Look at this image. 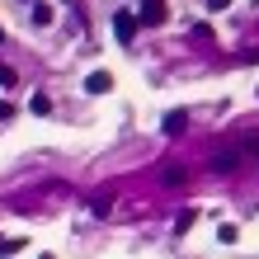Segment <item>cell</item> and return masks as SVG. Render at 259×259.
<instances>
[{"label": "cell", "mask_w": 259, "mask_h": 259, "mask_svg": "<svg viewBox=\"0 0 259 259\" xmlns=\"http://www.w3.org/2000/svg\"><path fill=\"white\" fill-rule=\"evenodd\" d=\"M137 24H142V19H137L132 10H118V14H113V38L123 42V48H127L132 38H137Z\"/></svg>", "instance_id": "cell-1"}, {"label": "cell", "mask_w": 259, "mask_h": 259, "mask_svg": "<svg viewBox=\"0 0 259 259\" xmlns=\"http://www.w3.org/2000/svg\"><path fill=\"white\" fill-rule=\"evenodd\" d=\"M165 19H170L165 0H142V24H165Z\"/></svg>", "instance_id": "cell-2"}, {"label": "cell", "mask_w": 259, "mask_h": 259, "mask_svg": "<svg viewBox=\"0 0 259 259\" xmlns=\"http://www.w3.org/2000/svg\"><path fill=\"white\" fill-rule=\"evenodd\" d=\"M85 90H90V95H109V90H113V75L109 71H90L85 75Z\"/></svg>", "instance_id": "cell-3"}, {"label": "cell", "mask_w": 259, "mask_h": 259, "mask_svg": "<svg viewBox=\"0 0 259 259\" xmlns=\"http://www.w3.org/2000/svg\"><path fill=\"white\" fill-rule=\"evenodd\" d=\"M184 123H189V113H184V109H175V113H165L160 132H165V137H179V132H184Z\"/></svg>", "instance_id": "cell-4"}, {"label": "cell", "mask_w": 259, "mask_h": 259, "mask_svg": "<svg viewBox=\"0 0 259 259\" xmlns=\"http://www.w3.org/2000/svg\"><path fill=\"white\" fill-rule=\"evenodd\" d=\"M240 165V146L236 151H217V156H212V170H236Z\"/></svg>", "instance_id": "cell-5"}, {"label": "cell", "mask_w": 259, "mask_h": 259, "mask_svg": "<svg viewBox=\"0 0 259 259\" xmlns=\"http://www.w3.org/2000/svg\"><path fill=\"white\" fill-rule=\"evenodd\" d=\"M198 222V212L193 207H184V212H179V222H175V236H189V226Z\"/></svg>", "instance_id": "cell-6"}, {"label": "cell", "mask_w": 259, "mask_h": 259, "mask_svg": "<svg viewBox=\"0 0 259 259\" xmlns=\"http://www.w3.org/2000/svg\"><path fill=\"white\" fill-rule=\"evenodd\" d=\"M24 250V236H10V240H0V259H10V254H19Z\"/></svg>", "instance_id": "cell-7"}, {"label": "cell", "mask_w": 259, "mask_h": 259, "mask_svg": "<svg viewBox=\"0 0 259 259\" xmlns=\"http://www.w3.org/2000/svg\"><path fill=\"white\" fill-rule=\"evenodd\" d=\"M217 240H222V245H236V240H240V231H236L231 222H222V226H217Z\"/></svg>", "instance_id": "cell-8"}, {"label": "cell", "mask_w": 259, "mask_h": 259, "mask_svg": "<svg viewBox=\"0 0 259 259\" xmlns=\"http://www.w3.org/2000/svg\"><path fill=\"white\" fill-rule=\"evenodd\" d=\"M109 207H113V203H109V193H95V198H90V212H95V217H104Z\"/></svg>", "instance_id": "cell-9"}, {"label": "cell", "mask_w": 259, "mask_h": 259, "mask_svg": "<svg viewBox=\"0 0 259 259\" xmlns=\"http://www.w3.org/2000/svg\"><path fill=\"white\" fill-rule=\"evenodd\" d=\"M0 85H5V90H14V85H19V75H14L10 66H0Z\"/></svg>", "instance_id": "cell-10"}, {"label": "cell", "mask_w": 259, "mask_h": 259, "mask_svg": "<svg viewBox=\"0 0 259 259\" xmlns=\"http://www.w3.org/2000/svg\"><path fill=\"white\" fill-rule=\"evenodd\" d=\"M33 24H52V10L48 5H33Z\"/></svg>", "instance_id": "cell-11"}, {"label": "cell", "mask_w": 259, "mask_h": 259, "mask_svg": "<svg viewBox=\"0 0 259 259\" xmlns=\"http://www.w3.org/2000/svg\"><path fill=\"white\" fill-rule=\"evenodd\" d=\"M226 5H231V0H207V10H226Z\"/></svg>", "instance_id": "cell-12"}, {"label": "cell", "mask_w": 259, "mask_h": 259, "mask_svg": "<svg viewBox=\"0 0 259 259\" xmlns=\"http://www.w3.org/2000/svg\"><path fill=\"white\" fill-rule=\"evenodd\" d=\"M0 118H14V109H10V104H5V99H0Z\"/></svg>", "instance_id": "cell-13"}, {"label": "cell", "mask_w": 259, "mask_h": 259, "mask_svg": "<svg viewBox=\"0 0 259 259\" xmlns=\"http://www.w3.org/2000/svg\"><path fill=\"white\" fill-rule=\"evenodd\" d=\"M0 38H5V28H0Z\"/></svg>", "instance_id": "cell-14"}, {"label": "cell", "mask_w": 259, "mask_h": 259, "mask_svg": "<svg viewBox=\"0 0 259 259\" xmlns=\"http://www.w3.org/2000/svg\"><path fill=\"white\" fill-rule=\"evenodd\" d=\"M42 259H52V254H42Z\"/></svg>", "instance_id": "cell-15"}]
</instances>
